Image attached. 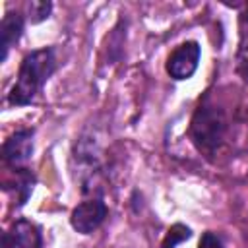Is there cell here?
<instances>
[{
  "label": "cell",
  "instance_id": "obj_4",
  "mask_svg": "<svg viewBox=\"0 0 248 248\" xmlns=\"http://www.w3.org/2000/svg\"><path fill=\"white\" fill-rule=\"evenodd\" d=\"M198 62H200V45L196 41H188L172 50L167 62V72L174 79H188L196 72Z\"/></svg>",
  "mask_w": 248,
  "mask_h": 248
},
{
  "label": "cell",
  "instance_id": "obj_1",
  "mask_svg": "<svg viewBox=\"0 0 248 248\" xmlns=\"http://www.w3.org/2000/svg\"><path fill=\"white\" fill-rule=\"evenodd\" d=\"M54 70H56V56L52 48H41L29 52L19 66L17 81L8 93V103L14 107L29 105L37 97V93H41L43 85L54 74Z\"/></svg>",
  "mask_w": 248,
  "mask_h": 248
},
{
  "label": "cell",
  "instance_id": "obj_3",
  "mask_svg": "<svg viewBox=\"0 0 248 248\" xmlns=\"http://www.w3.org/2000/svg\"><path fill=\"white\" fill-rule=\"evenodd\" d=\"M105 217H107V205H105V202L99 200V198H91V200L81 202L72 211L70 223H72L74 231H78L81 234H89V232H93L95 229L101 227V223L105 221Z\"/></svg>",
  "mask_w": 248,
  "mask_h": 248
},
{
  "label": "cell",
  "instance_id": "obj_6",
  "mask_svg": "<svg viewBox=\"0 0 248 248\" xmlns=\"http://www.w3.org/2000/svg\"><path fill=\"white\" fill-rule=\"evenodd\" d=\"M4 161L12 169H19L33 155V130H17L12 134L2 147Z\"/></svg>",
  "mask_w": 248,
  "mask_h": 248
},
{
  "label": "cell",
  "instance_id": "obj_5",
  "mask_svg": "<svg viewBox=\"0 0 248 248\" xmlns=\"http://www.w3.org/2000/svg\"><path fill=\"white\" fill-rule=\"evenodd\" d=\"M2 248H43L39 227L27 219H17L2 234Z\"/></svg>",
  "mask_w": 248,
  "mask_h": 248
},
{
  "label": "cell",
  "instance_id": "obj_7",
  "mask_svg": "<svg viewBox=\"0 0 248 248\" xmlns=\"http://www.w3.org/2000/svg\"><path fill=\"white\" fill-rule=\"evenodd\" d=\"M33 186H35V176H33V172L29 169H23V167L14 169L12 180H6L4 182V190L14 194L17 207L27 202V198L33 192Z\"/></svg>",
  "mask_w": 248,
  "mask_h": 248
},
{
  "label": "cell",
  "instance_id": "obj_13",
  "mask_svg": "<svg viewBox=\"0 0 248 248\" xmlns=\"http://www.w3.org/2000/svg\"><path fill=\"white\" fill-rule=\"evenodd\" d=\"M244 21H248V6H246V12H244Z\"/></svg>",
  "mask_w": 248,
  "mask_h": 248
},
{
  "label": "cell",
  "instance_id": "obj_10",
  "mask_svg": "<svg viewBox=\"0 0 248 248\" xmlns=\"http://www.w3.org/2000/svg\"><path fill=\"white\" fill-rule=\"evenodd\" d=\"M50 2H31L29 4V14H31V21L37 23V21H43L45 17H48L50 14Z\"/></svg>",
  "mask_w": 248,
  "mask_h": 248
},
{
  "label": "cell",
  "instance_id": "obj_8",
  "mask_svg": "<svg viewBox=\"0 0 248 248\" xmlns=\"http://www.w3.org/2000/svg\"><path fill=\"white\" fill-rule=\"evenodd\" d=\"M23 31V17L16 12L6 14L0 25V46H2V60H6L8 50L12 48V45H16L21 37Z\"/></svg>",
  "mask_w": 248,
  "mask_h": 248
},
{
  "label": "cell",
  "instance_id": "obj_11",
  "mask_svg": "<svg viewBox=\"0 0 248 248\" xmlns=\"http://www.w3.org/2000/svg\"><path fill=\"white\" fill-rule=\"evenodd\" d=\"M236 72L244 81H248V46H242L236 56Z\"/></svg>",
  "mask_w": 248,
  "mask_h": 248
},
{
  "label": "cell",
  "instance_id": "obj_12",
  "mask_svg": "<svg viewBox=\"0 0 248 248\" xmlns=\"http://www.w3.org/2000/svg\"><path fill=\"white\" fill-rule=\"evenodd\" d=\"M200 248H223V242L215 232L207 231V232H203V236L200 240Z\"/></svg>",
  "mask_w": 248,
  "mask_h": 248
},
{
  "label": "cell",
  "instance_id": "obj_9",
  "mask_svg": "<svg viewBox=\"0 0 248 248\" xmlns=\"http://www.w3.org/2000/svg\"><path fill=\"white\" fill-rule=\"evenodd\" d=\"M186 238H190V229L184 227V225H174V227L169 231V236H167L163 248H174L178 242H182V240H186Z\"/></svg>",
  "mask_w": 248,
  "mask_h": 248
},
{
  "label": "cell",
  "instance_id": "obj_2",
  "mask_svg": "<svg viewBox=\"0 0 248 248\" xmlns=\"http://www.w3.org/2000/svg\"><path fill=\"white\" fill-rule=\"evenodd\" d=\"M225 130H227V120L223 110L217 105L203 101L194 112L192 126H190L192 140L198 145V149L211 155L221 145Z\"/></svg>",
  "mask_w": 248,
  "mask_h": 248
}]
</instances>
